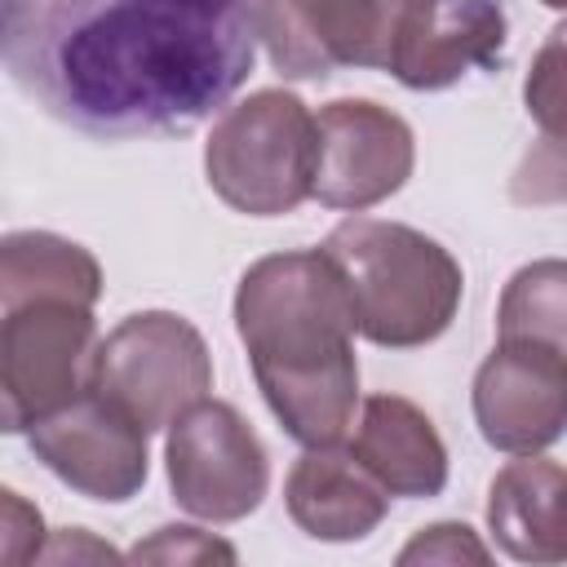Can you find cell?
I'll return each instance as SVG.
<instances>
[{
	"label": "cell",
	"instance_id": "obj_1",
	"mask_svg": "<svg viewBox=\"0 0 567 567\" xmlns=\"http://www.w3.org/2000/svg\"><path fill=\"white\" fill-rule=\"evenodd\" d=\"M0 58L44 115L102 137L190 133L252 75V0H0Z\"/></svg>",
	"mask_w": 567,
	"mask_h": 567
},
{
	"label": "cell",
	"instance_id": "obj_2",
	"mask_svg": "<svg viewBox=\"0 0 567 567\" xmlns=\"http://www.w3.org/2000/svg\"><path fill=\"white\" fill-rule=\"evenodd\" d=\"M235 332L261 399L297 443L323 447L354 430L359 319L346 279L323 248L252 261L235 288Z\"/></svg>",
	"mask_w": 567,
	"mask_h": 567
},
{
	"label": "cell",
	"instance_id": "obj_3",
	"mask_svg": "<svg viewBox=\"0 0 567 567\" xmlns=\"http://www.w3.org/2000/svg\"><path fill=\"white\" fill-rule=\"evenodd\" d=\"M323 252L337 261L359 332L372 346H430L456 319L465 275L439 239L403 221L346 217L323 239Z\"/></svg>",
	"mask_w": 567,
	"mask_h": 567
},
{
	"label": "cell",
	"instance_id": "obj_4",
	"mask_svg": "<svg viewBox=\"0 0 567 567\" xmlns=\"http://www.w3.org/2000/svg\"><path fill=\"white\" fill-rule=\"evenodd\" d=\"M319 137L297 93L257 89L226 106L204 142V173L221 204L248 217L292 213L315 195Z\"/></svg>",
	"mask_w": 567,
	"mask_h": 567
},
{
	"label": "cell",
	"instance_id": "obj_5",
	"mask_svg": "<svg viewBox=\"0 0 567 567\" xmlns=\"http://www.w3.org/2000/svg\"><path fill=\"white\" fill-rule=\"evenodd\" d=\"M97 323L93 306L66 297H27L4 306L0 323V425L31 430L93 385Z\"/></svg>",
	"mask_w": 567,
	"mask_h": 567
},
{
	"label": "cell",
	"instance_id": "obj_6",
	"mask_svg": "<svg viewBox=\"0 0 567 567\" xmlns=\"http://www.w3.org/2000/svg\"><path fill=\"white\" fill-rule=\"evenodd\" d=\"M93 390L120 403L146 434L168 430L213 390V354L199 328L173 310H142L115 323L93 354Z\"/></svg>",
	"mask_w": 567,
	"mask_h": 567
},
{
	"label": "cell",
	"instance_id": "obj_7",
	"mask_svg": "<svg viewBox=\"0 0 567 567\" xmlns=\"http://www.w3.org/2000/svg\"><path fill=\"white\" fill-rule=\"evenodd\" d=\"M416 0H252L257 40L288 80H323L337 66L390 71Z\"/></svg>",
	"mask_w": 567,
	"mask_h": 567
},
{
	"label": "cell",
	"instance_id": "obj_8",
	"mask_svg": "<svg viewBox=\"0 0 567 567\" xmlns=\"http://www.w3.org/2000/svg\"><path fill=\"white\" fill-rule=\"evenodd\" d=\"M173 501L204 523L248 518L270 487V456L257 430L221 399H199L168 425Z\"/></svg>",
	"mask_w": 567,
	"mask_h": 567
},
{
	"label": "cell",
	"instance_id": "obj_9",
	"mask_svg": "<svg viewBox=\"0 0 567 567\" xmlns=\"http://www.w3.org/2000/svg\"><path fill=\"white\" fill-rule=\"evenodd\" d=\"M319 164L315 199L341 213H363L412 177L416 137L403 115L368 97H337L315 115Z\"/></svg>",
	"mask_w": 567,
	"mask_h": 567
},
{
	"label": "cell",
	"instance_id": "obj_10",
	"mask_svg": "<svg viewBox=\"0 0 567 567\" xmlns=\"http://www.w3.org/2000/svg\"><path fill=\"white\" fill-rule=\"evenodd\" d=\"M27 443L44 470L89 501L120 505L146 483V430L93 385L66 408L40 416Z\"/></svg>",
	"mask_w": 567,
	"mask_h": 567
},
{
	"label": "cell",
	"instance_id": "obj_11",
	"mask_svg": "<svg viewBox=\"0 0 567 567\" xmlns=\"http://www.w3.org/2000/svg\"><path fill=\"white\" fill-rule=\"evenodd\" d=\"M474 421L487 447L509 456L558 443L567 434V354L540 341L501 337L474 372Z\"/></svg>",
	"mask_w": 567,
	"mask_h": 567
},
{
	"label": "cell",
	"instance_id": "obj_12",
	"mask_svg": "<svg viewBox=\"0 0 567 567\" xmlns=\"http://www.w3.org/2000/svg\"><path fill=\"white\" fill-rule=\"evenodd\" d=\"M501 49H505L501 0H416L390 75L416 93H434L470 71L496 66Z\"/></svg>",
	"mask_w": 567,
	"mask_h": 567
},
{
	"label": "cell",
	"instance_id": "obj_13",
	"mask_svg": "<svg viewBox=\"0 0 567 567\" xmlns=\"http://www.w3.org/2000/svg\"><path fill=\"white\" fill-rule=\"evenodd\" d=\"M284 505L292 523L315 540H363L381 527L390 492L363 470L350 447L323 443L306 447L284 483Z\"/></svg>",
	"mask_w": 567,
	"mask_h": 567
},
{
	"label": "cell",
	"instance_id": "obj_14",
	"mask_svg": "<svg viewBox=\"0 0 567 567\" xmlns=\"http://www.w3.org/2000/svg\"><path fill=\"white\" fill-rule=\"evenodd\" d=\"M350 452L390 496H439L447 487V447L434 421L399 394L363 399Z\"/></svg>",
	"mask_w": 567,
	"mask_h": 567
},
{
	"label": "cell",
	"instance_id": "obj_15",
	"mask_svg": "<svg viewBox=\"0 0 567 567\" xmlns=\"http://www.w3.org/2000/svg\"><path fill=\"white\" fill-rule=\"evenodd\" d=\"M487 527L518 563H567V470L536 452L509 461L492 478Z\"/></svg>",
	"mask_w": 567,
	"mask_h": 567
},
{
	"label": "cell",
	"instance_id": "obj_16",
	"mask_svg": "<svg viewBox=\"0 0 567 567\" xmlns=\"http://www.w3.org/2000/svg\"><path fill=\"white\" fill-rule=\"evenodd\" d=\"M523 106L536 124V146L514 173L518 204H558L567 199V22H558L532 58L523 80Z\"/></svg>",
	"mask_w": 567,
	"mask_h": 567
},
{
	"label": "cell",
	"instance_id": "obj_17",
	"mask_svg": "<svg viewBox=\"0 0 567 567\" xmlns=\"http://www.w3.org/2000/svg\"><path fill=\"white\" fill-rule=\"evenodd\" d=\"M27 297H66L80 306H97L102 266L89 248L53 230H9L0 239V306H18Z\"/></svg>",
	"mask_w": 567,
	"mask_h": 567
},
{
	"label": "cell",
	"instance_id": "obj_18",
	"mask_svg": "<svg viewBox=\"0 0 567 567\" xmlns=\"http://www.w3.org/2000/svg\"><path fill=\"white\" fill-rule=\"evenodd\" d=\"M496 332L540 341L567 354V261L563 257H540L509 275L496 306Z\"/></svg>",
	"mask_w": 567,
	"mask_h": 567
},
{
	"label": "cell",
	"instance_id": "obj_19",
	"mask_svg": "<svg viewBox=\"0 0 567 567\" xmlns=\"http://www.w3.org/2000/svg\"><path fill=\"white\" fill-rule=\"evenodd\" d=\"M128 558L133 563H177V567H186V563H235L239 554H235V545H226L213 532H199V527H159L155 536L137 540L128 549Z\"/></svg>",
	"mask_w": 567,
	"mask_h": 567
},
{
	"label": "cell",
	"instance_id": "obj_20",
	"mask_svg": "<svg viewBox=\"0 0 567 567\" xmlns=\"http://www.w3.org/2000/svg\"><path fill=\"white\" fill-rule=\"evenodd\" d=\"M399 563L403 567H412V563H492V549L465 523H434V527H421L399 549Z\"/></svg>",
	"mask_w": 567,
	"mask_h": 567
},
{
	"label": "cell",
	"instance_id": "obj_21",
	"mask_svg": "<svg viewBox=\"0 0 567 567\" xmlns=\"http://www.w3.org/2000/svg\"><path fill=\"white\" fill-rule=\"evenodd\" d=\"M44 549V523L40 509L27 505L13 487L0 492V563L18 567V563H35Z\"/></svg>",
	"mask_w": 567,
	"mask_h": 567
},
{
	"label": "cell",
	"instance_id": "obj_22",
	"mask_svg": "<svg viewBox=\"0 0 567 567\" xmlns=\"http://www.w3.org/2000/svg\"><path fill=\"white\" fill-rule=\"evenodd\" d=\"M75 563V558H120L111 545H102V540H93L89 532H80V527H71V532H58V540L53 545H44L40 549V563Z\"/></svg>",
	"mask_w": 567,
	"mask_h": 567
},
{
	"label": "cell",
	"instance_id": "obj_23",
	"mask_svg": "<svg viewBox=\"0 0 567 567\" xmlns=\"http://www.w3.org/2000/svg\"><path fill=\"white\" fill-rule=\"evenodd\" d=\"M540 4H549V9H567V0H540Z\"/></svg>",
	"mask_w": 567,
	"mask_h": 567
}]
</instances>
